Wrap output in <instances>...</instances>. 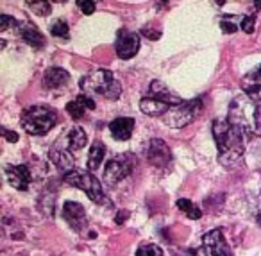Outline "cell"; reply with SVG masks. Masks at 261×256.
Returning <instances> with one entry per match:
<instances>
[{"mask_svg":"<svg viewBox=\"0 0 261 256\" xmlns=\"http://www.w3.org/2000/svg\"><path fill=\"white\" fill-rule=\"evenodd\" d=\"M63 217H65L66 222L75 229V231H82L88 224V217H86L84 208L79 203L74 201H66L65 206H63Z\"/></svg>","mask_w":261,"mask_h":256,"instance_id":"11","label":"cell"},{"mask_svg":"<svg viewBox=\"0 0 261 256\" xmlns=\"http://www.w3.org/2000/svg\"><path fill=\"white\" fill-rule=\"evenodd\" d=\"M133 129H135V118L129 117H120L114 118L113 122L109 124V131L114 138L123 142V140H129L130 134H133Z\"/></svg>","mask_w":261,"mask_h":256,"instance_id":"17","label":"cell"},{"mask_svg":"<svg viewBox=\"0 0 261 256\" xmlns=\"http://www.w3.org/2000/svg\"><path fill=\"white\" fill-rule=\"evenodd\" d=\"M17 31L18 34L24 38L25 43H29L31 47H34V49H43V47H45V38H43V34H41L31 22H20V24L17 25Z\"/></svg>","mask_w":261,"mask_h":256,"instance_id":"13","label":"cell"},{"mask_svg":"<svg viewBox=\"0 0 261 256\" xmlns=\"http://www.w3.org/2000/svg\"><path fill=\"white\" fill-rule=\"evenodd\" d=\"M50 159H52V161L56 163L57 167L61 168L65 174L75 170V168H74V165H75L74 158H72V154H70L68 150L56 149V147H52V149H50Z\"/></svg>","mask_w":261,"mask_h":256,"instance_id":"18","label":"cell"},{"mask_svg":"<svg viewBox=\"0 0 261 256\" xmlns=\"http://www.w3.org/2000/svg\"><path fill=\"white\" fill-rule=\"evenodd\" d=\"M79 84H81V90L88 97L98 95V97H104L107 101H116L122 94V86L114 79L113 72L104 68L93 70L88 75H84Z\"/></svg>","mask_w":261,"mask_h":256,"instance_id":"2","label":"cell"},{"mask_svg":"<svg viewBox=\"0 0 261 256\" xmlns=\"http://www.w3.org/2000/svg\"><path fill=\"white\" fill-rule=\"evenodd\" d=\"M127 217H129V212H125V210H120L118 215H116V219H114V222H116V224H122L123 220L127 219Z\"/></svg>","mask_w":261,"mask_h":256,"instance_id":"32","label":"cell"},{"mask_svg":"<svg viewBox=\"0 0 261 256\" xmlns=\"http://www.w3.org/2000/svg\"><path fill=\"white\" fill-rule=\"evenodd\" d=\"M106 156V145L100 140H95L90 147V154H88V170H97L100 163L104 161Z\"/></svg>","mask_w":261,"mask_h":256,"instance_id":"19","label":"cell"},{"mask_svg":"<svg viewBox=\"0 0 261 256\" xmlns=\"http://www.w3.org/2000/svg\"><path fill=\"white\" fill-rule=\"evenodd\" d=\"M57 122V113L49 106H31L22 115V127L29 134H47Z\"/></svg>","mask_w":261,"mask_h":256,"instance_id":"4","label":"cell"},{"mask_svg":"<svg viewBox=\"0 0 261 256\" xmlns=\"http://www.w3.org/2000/svg\"><path fill=\"white\" fill-rule=\"evenodd\" d=\"M17 22H15V18H11V17H8V15H2L0 17V31L4 33L6 29H9L11 25H15Z\"/></svg>","mask_w":261,"mask_h":256,"instance_id":"29","label":"cell"},{"mask_svg":"<svg viewBox=\"0 0 261 256\" xmlns=\"http://www.w3.org/2000/svg\"><path fill=\"white\" fill-rule=\"evenodd\" d=\"M145 156H147L149 163L154 165V167H167L168 163L172 161L170 147H168L161 138H152L151 142L147 143Z\"/></svg>","mask_w":261,"mask_h":256,"instance_id":"9","label":"cell"},{"mask_svg":"<svg viewBox=\"0 0 261 256\" xmlns=\"http://www.w3.org/2000/svg\"><path fill=\"white\" fill-rule=\"evenodd\" d=\"M181 101L177 95L168 92V88L161 81H152L149 88V95L140 101V110L149 117H165L172 106H179Z\"/></svg>","mask_w":261,"mask_h":256,"instance_id":"3","label":"cell"},{"mask_svg":"<svg viewBox=\"0 0 261 256\" xmlns=\"http://www.w3.org/2000/svg\"><path fill=\"white\" fill-rule=\"evenodd\" d=\"M95 101L91 97H88L86 94H82V95H79L75 101H72V102H68L66 104V111H68V115L74 120H81L82 117H84V113H86V110H95Z\"/></svg>","mask_w":261,"mask_h":256,"instance_id":"16","label":"cell"},{"mask_svg":"<svg viewBox=\"0 0 261 256\" xmlns=\"http://www.w3.org/2000/svg\"><path fill=\"white\" fill-rule=\"evenodd\" d=\"M220 27L224 33H236V25L233 24V20H227V18H224V20H220Z\"/></svg>","mask_w":261,"mask_h":256,"instance_id":"30","label":"cell"},{"mask_svg":"<svg viewBox=\"0 0 261 256\" xmlns=\"http://www.w3.org/2000/svg\"><path fill=\"white\" fill-rule=\"evenodd\" d=\"M77 6L84 15H91L95 11V2H91V0H79Z\"/></svg>","mask_w":261,"mask_h":256,"instance_id":"28","label":"cell"},{"mask_svg":"<svg viewBox=\"0 0 261 256\" xmlns=\"http://www.w3.org/2000/svg\"><path fill=\"white\" fill-rule=\"evenodd\" d=\"M50 33H52V36H57V38H68V24H66L65 20H56L52 24V27H50Z\"/></svg>","mask_w":261,"mask_h":256,"instance_id":"23","label":"cell"},{"mask_svg":"<svg viewBox=\"0 0 261 256\" xmlns=\"http://www.w3.org/2000/svg\"><path fill=\"white\" fill-rule=\"evenodd\" d=\"M114 49H116L118 57H122V59H130V57H135L136 52L140 50V36L136 33H130V31L122 29L118 33V38H116Z\"/></svg>","mask_w":261,"mask_h":256,"instance_id":"10","label":"cell"},{"mask_svg":"<svg viewBox=\"0 0 261 256\" xmlns=\"http://www.w3.org/2000/svg\"><path fill=\"white\" fill-rule=\"evenodd\" d=\"M142 34L149 40H159L161 38V29H158L154 24H147L142 29Z\"/></svg>","mask_w":261,"mask_h":256,"instance_id":"25","label":"cell"},{"mask_svg":"<svg viewBox=\"0 0 261 256\" xmlns=\"http://www.w3.org/2000/svg\"><path fill=\"white\" fill-rule=\"evenodd\" d=\"M202 249L204 256H233L227 240L224 238L222 229H213L202 236Z\"/></svg>","mask_w":261,"mask_h":256,"instance_id":"8","label":"cell"},{"mask_svg":"<svg viewBox=\"0 0 261 256\" xmlns=\"http://www.w3.org/2000/svg\"><path fill=\"white\" fill-rule=\"evenodd\" d=\"M27 8L31 9L34 15H38V17H49L50 11H52V8H50V4L47 0H29Z\"/></svg>","mask_w":261,"mask_h":256,"instance_id":"22","label":"cell"},{"mask_svg":"<svg viewBox=\"0 0 261 256\" xmlns=\"http://www.w3.org/2000/svg\"><path fill=\"white\" fill-rule=\"evenodd\" d=\"M254 6H256V8H261V2H256Z\"/></svg>","mask_w":261,"mask_h":256,"instance_id":"33","label":"cell"},{"mask_svg":"<svg viewBox=\"0 0 261 256\" xmlns=\"http://www.w3.org/2000/svg\"><path fill=\"white\" fill-rule=\"evenodd\" d=\"M213 138L218 147V161L225 167L236 163L243 156V131L229 120H213Z\"/></svg>","mask_w":261,"mask_h":256,"instance_id":"1","label":"cell"},{"mask_svg":"<svg viewBox=\"0 0 261 256\" xmlns=\"http://www.w3.org/2000/svg\"><path fill=\"white\" fill-rule=\"evenodd\" d=\"M136 256H163V249L156 244H145L138 249Z\"/></svg>","mask_w":261,"mask_h":256,"instance_id":"24","label":"cell"},{"mask_svg":"<svg viewBox=\"0 0 261 256\" xmlns=\"http://www.w3.org/2000/svg\"><path fill=\"white\" fill-rule=\"evenodd\" d=\"M6 176H8V181L11 187H15L17 190H27L31 181H33V174H31V168L27 165H8L6 167Z\"/></svg>","mask_w":261,"mask_h":256,"instance_id":"12","label":"cell"},{"mask_svg":"<svg viewBox=\"0 0 261 256\" xmlns=\"http://www.w3.org/2000/svg\"><path fill=\"white\" fill-rule=\"evenodd\" d=\"M68 81L70 73L65 68H59V66H52L43 75V86L47 90H61L63 86L68 84Z\"/></svg>","mask_w":261,"mask_h":256,"instance_id":"14","label":"cell"},{"mask_svg":"<svg viewBox=\"0 0 261 256\" xmlns=\"http://www.w3.org/2000/svg\"><path fill=\"white\" fill-rule=\"evenodd\" d=\"M177 208H179L183 213H186V217H190V219H193V220H197V219L202 217L200 208H197L190 199H179L177 201Z\"/></svg>","mask_w":261,"mask_h":256,"instance_id":"21","label":"cell"},{"mask_svg":"<svg viewBox=\"0 0 261 256\" xmlns=\"http://www.w3.org/2000/svg\"><path fill=\"white\" fill-rule=\"evenodd\" d=\"M252 127L257 134H261V106H254L252 110Z\"/></svg>","mask_w":261,"mask_h":256,"instance_id":"26","label":"cell"},{"mask_svg":"<svg viewBox=\"0 0 261 256\" xmlns=\"http://www.w3.org/2000/svg\"><path fill=\"white\" fill-rule=\"evenodd\" d=\"M86 131L81 126H75L74 129L68 133V149L70 150H81L86 145Z\"/></svg>","mask_w":261,"mask_h":256,"instance_id":"20","label":"cell"},{"mask_svg":"<svg viewBox=\"0 0 261 256\" xmlns=\"http://www.w3.org/2000/svg\"><path fill=\"white\" fill-rule=\"evenodd\" d=\"M241 90L247 94V97L261 101V66L249 72L241 79Z\"/></svg>","mask_w":261,"mask_h":256,"instance_id":"15","label":"cell"},{"mask_svg":"<svg viewBox=\"0 0 261 256\" xmlns=\"http://www.w3.org/2000/svg\"><path fill=\"white\" fill-rule=\"evenodd\" d=\"M2 134H4L6 136V140H8V142H18V134L15 133V131H8L6 129V127H2Z\"/></svg>","mask_w":261,"mask_h":256,"instance_id":"31","label":"cell"},{"mask_svg":"<svg viewBox=\"0 0 261 256\" xmlns=\"http://www.w3.org/2000/svg\"><path fill=\"white\" fill-rule=\"evenodd\" d=\"M65 181L72 187L79 188V190L86 192L88 197H90L93 203L98 204H109L106 194H104V188L100 185L97 178L90 172H82V170H72L68 174H65Z\"/></svg>","mask_w":261,"mask_h":256,"instance_id":"5","label":"cell"},{"mask_svg":"<svg viewBox=\"0 0 261 256\" xmlns=\"http://www.w3.org/2000/svg\"><path fill=\"white\" fill-rule=\"evenodd\" d=\"M257 222H259V224H261V215H259V217H257Z\"/></svg>","mask_w":261,"mask_h":256,"instance_id":"34","label":"cell"},{"mask_svg":"<svg viewBox=\"0 0 261 256\" xmlns=\"http://www.w3.org/2000/svg\"><path fill=\"white\" fill-rule=\"evenodd\" d=\"M200 111H202V101L200 99H192V101H184L179 106H172L163 117V120L167 126L179 129V127L192 124Z\"/></svg>","mask_w":261,"mask_h":256,"instance_id":"6","label":"cell"},{"mask_svg":"<svg viewBox=\"0 0 261 256\" xmlns=\"http://www.w3.org/2000/svg\"><path fill=\"white\" fill-rule=\"evenodd\" d=\"M254 24H256V18H254L252 15H250V17H243V20H241V31L247 34H252Z\"/></svg>","mask_w":261,"mask_h":256,"instance_id":"27","label":"cell"},{"mask_svg":"<svg viewBox=\"0 0 261 256\" xmlns=\"http://www.w3.org/2000/svg\"><path fill=\"white\" fill-rule=\"evenodd\" d=\"M135 165H136L135 156L129 154V152L114 156V158L109 159L106 165V170H104V181H106L107 185L120 183L122 179H125L127 176L133 172Z\"/></svg>","mask_w":261,"mask_h":256,"instance_id":"7","label":"cell"}]
</instances>
